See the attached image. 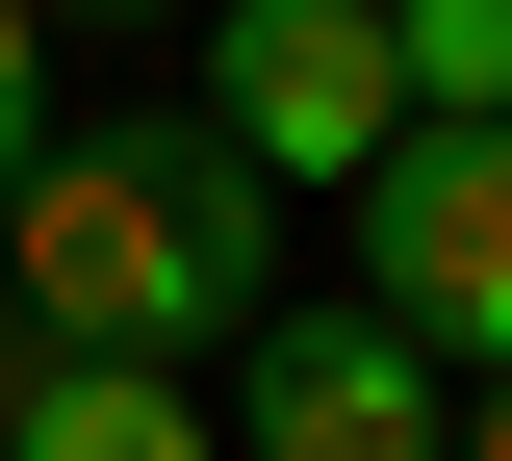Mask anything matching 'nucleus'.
Instances as JSON below:
<instances>
[{"label": "nucleus", "mask_w": 512, "mask_h": 461, "mask_svg": "<svg viewBox=\"0 0 512 461\" xmlns=\"http://www.w3.org/2000/svg\"><path fill=\"white\" fill-rule=\"evenodd\" d=\"M256 282H282V180H256L205 103L52 129L26 180H0V308L77 333V359H231Z\"/></svg>", "instance_id": "nucleus-1"}, {"label": "nucleus", "mask_w": 512, "mask_h": 461, "mask_svg": "<svg viewBox=\"0 0 512 461\" xmlns=\"http://www.w3.org/2000/svg\"><path fill=\"white\" fill-rule=\"evenodd\" d=\"M333 205H359V308L461 385H512V103H410Z\"/></svg>", "instance_id": "nucleus-2"}, {"label": "nucleus", "mask_w": 512, "mask_h": 461, "mask_svg": "<svg viewBox=\"0 0 512 461\" xmlns=\"http://www.w3.org/2000/svg\"><path fill=\"white\" fill-rule=\"evenodd\" d=\"M205 436H231V461H436L461 436V359H410L359 282H308V308L231 333V410H205Z\"/></svg>", "instance_id": "nucleus-3"}, {"label": "nucleus", "mask_w": 512, "mask_h": 461, "mask_svg": "<svg viewBox=\"0 0 512 461\" xmlns=\"http://www.w3.org/2000/svg\"><path fill=\"white\" fill-rule=\"evenodd\" d=\"M205 129L256 180H359L410 129V52H384V0H205Z\"/></svg>", "instance_id": "nucleus-4"}, {"label": "nucleus", "mask_w": 512, "mask_h": 461, "mask_svg": "<svg viewBox=\"0 0 512 461\" xmlns=\"http://www.w3.org/2000/svg\"><path fill=\"white\" fill-rule=\"evenodd\" d=\"M0 461H231V436H205V359H77V333H26V359H0Z\"/></svg>", "instance_id": "nucleus-5"}, {"label": "nucleus", "mask_w": 512, "mask_h": 461, "mask_svg": "<svg viewBox=\"0 0 512 461\" xmlns=\"http://www.w3.org/2000/svg\"><path fill=\"white\" fill-rule=\"evenodd\" d=\"M384 52H410V103H512V0H384Z\"/></svg>", "instance_id": "nucleus-6"}, {"label": "nucleus", "mask_w": 512, "mask_h": 461, "mask_svg": "<svg viewBox=\"0 0 512 461\" xmlns=\"http://www.w3.org/2000/svg\"><path fill=\"white\" fill-rule=\"evenodd\" d=\"M52 154V0H0V180Z\"/></svg>", "instance_id": "nucleus-7"}, {"label": "nucleus", "mask_w": 512, "mask_h": 461, "mask_svg": "<svg viewBox=\"0 0 512 461\" xmlns=\"http://www.w3.org/2000/svg\"><path fill=\"white\" fill-rule=\"evenodd\" d=\"M436 461H512V385H461V436H436Z\"/></svg>", "instance_id": "nucleus-8"}, {"label": "nucleus", "mask_w": 512, "mask_h": 461, "mask_svg": "<svg viewBox=\"0 0 512 461\" xmlns=\"http://www.w3.org/2000/svg\"><path fill=\"white\" fill-rule=\"evenodd\" d=\"M52 26H154V0H52Z\"/></svg>", "instance_id": "nucleus-9"}, {"label": "nucleus", "mask_w": 512, "mask_h": 461, "mask_svg": "<svg viewBox=\"0 0 512 461\" xmlns=\"http://www.w3.org/2000/svg\"><path fill=\"white\" fill-rule=\"evenodd\" d=\"M0 359H26V308H0Z\"/></svg>", "instance_id": "nucleus-10"}]
</instances>
